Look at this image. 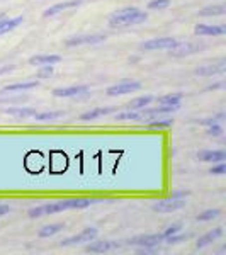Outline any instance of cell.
Wrapping results in <instances>:
<instances>
[{"label": "cell", "mask_w": 226, "mask_h": 255, "mask_svg": "<svg viewBox=\"0 0 226 255\" xmlns=\"http://www.w3.org/2000/svg\"><path fill=\"white\" fill-rule=\"evenodd\" d=\"M96 203L94 199H67V201H60L55 204H46V206L34 208L29 211L31 218H39L43 215H56L61 211H68V209H85Z\"/></svg>", "instance_id": "6da1fadb"}, {"label": "cell", "mask_w": 226, "mask_h": 255, "mask_svg": "<svg viewBox=\"0 0 226 255\" xmlns=\"http://www.w3.org/2000/svg\"><path fill=\"white\" fill-rule=\"evenodd\" d=\"M146 12L139 10L138 7H126L114 14H111L109 17V26L111 27H128V26H136L146 20Z\"/></svg>", "instance_id": "7a4b0ae2"}, {"label": "cell", "mask_w": 226, "mask_h": 255, "mask_svg": "<svg viewBox=\"0 0 226 255\" xmlns=\"http://www.w3.org/2000/svg\"><path fill=\"white\" fill-rule=\"evenodd\" d=\"M186 206V192H175L168 199L158 201L153 204V211L157 213H172Z\"/></svg>", "instance_id": "3957f363"}, {"label": "cell", "mask_w": 226, "mask_h": 255, "mask_svg": "<svg viewBox=\"0 0 226 255\" xmlns=\"http://www.w3.org/2000/svg\"><path fill=\"white\" fill-rule=\"evenodd\" d=\"M106 41V36L104 34H79V36H72L65 41L67 46H84V44H99Z\"/></svg>", "instance_id": "277c9868"}, {"label": "cell", "mask_w": 226, "mask_h": 255, "mask_svg": "<svg viewBox=\"0 0 226 255\" xmlns=\"http://www.w3.org/2000/svg\"><path fill=\"white\" fill-rule=\"evenodd\" d=\"M90 89L87 85H72V87H61L53 90V96L61 97V99H68V97H80V96H89Z\"/></svg>", "instance_id": "5b68a950"}, {"label": "cell", "mask_w": 226, "mask_h": 255, "mask_svg": "<svg viewBox=\"0 0 226 255\" xmlns=\"http://www.w3.org/2000/svg\"><path fill=\"white\" fill-rule=\"evenodd\" d=\"M141 89V84L136 80H124L119 82V84L113 85V87L108 89V96H124V94H131L136 92V90Z\"/></svg>", "instance_id": "8992f818"}, {"label": "cell", "mask_w": 226, "mask_h": 255, "mask_svg": "<svg viewBox=\"0 0 226 255\" xmlns=\"http://www.w3.org/2000/svg\"><path fill=\"white\" fill-rule=\"evenodd\" d=\"M162 242H165V237H163V233H158V235H141L136 238H131L129 245H138L143 247V249H155Z\"/></svg>", "instance_id": "52a82bcc"}, {"label": "cell", "mask_w": 226, "mask_h": 255, "mask_svg": "<svg viewBox=\"0 0 226 255\" xmlns=\"http://www.w3.org/2000/svg\"><path fill=\"white\" fill-rule=\"evenodd\" d=\"M179 44L177 39L174 38H157V39H150L143 43V49L146 51H153V49H174Z\"/></svg>", "instance_id": "ba28073f"}, {"label": "cell", "mask_w": 226, "mask_h": 255, "mask_svg": "<svg viewBox=\"0 0 226 255\" xmlns=\"http://www.w3.org/2000/svg\"><path fill=\"white\" fill-rule=\"evenodd\" d=\"M119 247H121L119 242L101 240V242H94V244H89L87 252L89 254H108V252H113V250H117Z\"/></svg>", "instance_id": "9c48e42d"}, {"label": "cell", "mask_w": 226, "mask_h": 255, "mask_svg": "<svg viewBox=\"0 0 226 255\" xmlns=\"http://www.w3.org/2000/svg\"><path fill=\"white\" fill-rule=\"evenodd\" d=\"M97 235H99L97 228H85L84 232L79 233V235L63 240V242H61V245L67 247V245H75V244H87V242L94 240V238H96Z\"/></svg>", "instance_id": "30bf717a"}, {"label": "cell", "mask_w": 226, "mask_h": 255, "mask_svg": "<svg viewBox=\"0 0 226 255\" xmlns=\"http://www.w3.org/2000/svg\"><path fill=\"white\" fill-rule=\"evenodd\" d=\"M80 5V0H68V2H61V3H55V5L48 7L46 10H44V17H53V15L60 14V12L67 10V9H72V7H77Z\"/></svg>", "instance_id": "8fae6325"}, {"label": "cell", "mask_w": 226, "mask_h": 255, "mask_svg": "<svg viewBox=\"0 0 226 255\" xmlns=\"http://www.w3.org/2000/svg\"><path fill=\"white\" fill-rule=\"evenodd\" d=\"M196 34L199 36H223L226 32L225 26H208V24H197Z\"/></svg>", "instance_id": "7c38bea8"}, {"label": "cell", "mask_w": 226, "mask_h": 255, "mask_svg": "<svg viewBox=\"0 0 226 255\" xmlns=\"http://www.w3.org/2000/svg\"><path fill=\"white\" fill-rule=\"evenodd\" d=\"M24 22V17L22 15H17V17H0V36L2 34H7L9 31H14L15 27L20 26Z\"/></svg>", "instance_id": "4fadbf2b"}, {"label": "cell", "mask_w": 226, "mask_h": 255, "mask_svg": "<svg viewBox=\"0 0 226 255\" xmlns=\"http://www.w3.org/2000/svg\"><path fill=\"white\" fill-rule=\"evenodd\" d=\"M197 158L201 160V162H223V160L226 158V153L223 150H204V151H199L197 153Z\"/></svg>", "instance_id": "5bb4252c"}, {"label": "cell", "mask_w": 226, "mask_h": 255, "mask_svg": "<svg viewBox=\"0 0 226 255\" xmlns=\"http://www.w3.org/2000/svg\"><path fill=\"white\" fill-rule=\"evenodd\" d=\"M221 235H223V228H216V230H213V232H209V233H206L204 237H201L199 240H197V249H204L206 245H209V244H213L215 240H218Z\"/></svg>", "instance_id": "9a60e30c"}, {"label": "cell", "mask_w": 226, "mask_h": 255, "mask_svg": "<svg viewBox=\"0 0 226 255\" xmlns=\"http://www.w3.org/2000/svg\"><path fill=\"white\" fill-rule=\"evenodd\" d=\"M61 60L60 55H38V56H32V58L29 60L31 65H55L58 63V61Z\"/></svg>", "instance_id": "2e32d148"}, {"label": "cell", "mask_w": 226, "mask_h": 255, "mask_svg": "<svg viewBox=\"0 0 226 255\" xmlns=\"http://www.w3.org/2000/svg\"><path fill=\"white\" fill-rule=\"evenodd\" d=\"M5 113L10 114V116H17V118H32V119L38 118V111L29 109V108H9V109H5Z\"/></svg>", "instance_id": "e0dca14e"}, {"label": "cell", "mask_w": 226, "mask_h": 255, "mask_svg": "<svg viewBox=\"0 0 226 255\" xmlns=\"http://www.w3.org/2000/svg\"><path fill=\"white\" fill-rule=\"evenodd\" d=\"M113 111H116V109H114V108H97V109L89 111V113H84L80 116V119H82V121H92V119H97V118H101V116H106V114L113 113Z\"/></svg>", "instance_id": "ac0fdd59"}, {"label": "cell", "mask_w": 226, "mask_h": 255, "mask_svg": "<svg viewBox=\"0 0 226 255\" xmlns=\"http://www.w3.org/2000/svg\"><path fill=\"white\" fill-rule=\"evenodd\" d=\"M226 70L225 61H220L218 65H211V67H201L196 70V75H216V73H223Z\"/></svg>", "instance_id": "d6986e66"}, {"label": "cell", "mask_w": 226, "mask_h": 255, "mask_svg": "<svg viewBox=\"0 0 226 255\" xmlns=\"http://www.w3.org/2000/svg\"><path fill=\"white\" fill-rule=\"evenodd\" d=\"M180 102H182V94H172V96H163L158 99L160 106H177L180 108Z\"/></svg>", "instance_id": "ffe728a7"}, {"label": "cell", "mask_w": 226, "mask_h": 255, "mask_svg": "<svg viewBox=\"0 0 226 255\" xmlns=\"http://www.w3.org/2000/svg\"><path fill=\"white\" fill-rule=\"evenodd\" d=\"M151 102H153V97H151V96L138 97V99H134V101L129 102V109H133V111L143 109V108H146V106H150Z\"/></svg>", "instance_id": "44dd1931"}, {"label": "cell", "mask_w": 226, "mask_h": 255, "mask_svg": "<svg viewBox=\"0 0 226 255\" xmlns=\"http://www.w3.org/2000/svg\"><path fill=\"white\" fill-rule=\"evenodd\" d=\"M61 230H63V225H46V226H43V228L39 230L38 235L41 238H48V237L56 235V233L61 232Z\"/></svg>", "instance_id": "7402d4cb"}, {"label": "cell", "mask_w": 226, "mask_h": 255, "mask_svg": "<svg viewBox=\"0 0 226 255\" xmlns=\"http://www.w3.org/2000/svg\"><path fill=\"white\" fill-rule=\"evenodd\" d=\"M34 87H38V82H24V84L7 85L5 92H19V90H27V89H34Z\"/></svg>", "instance_id": "603a6c76"}, {"label": "cell", "mask_w": 226, "mask_h": 255, "mask_svg": "<svg viewBox=\"0 0 226 255\" xmlns=\"http://www.w3.org/2000/svg\"><path fill=\"white\" fill-rule=\"evenodd\" d=\"M226 12L225 5H216V7H206L199 12V15H223Z\"/></svg>", "instance_id": "cb8c5ba5"}, {"label": "cell", "mask_w": 226, "mask_h": 255, "mask_svg": "<svg viewBox=\"0 0 226 255\" xmlns=\"http://www.w3.org/2000/svg\"><path fill=\"white\" fill-rule=\"evenodd\" d=\"M220 215H221L220 209H208V211L201 213V215L197 216V221H211V220H215V218H218Z\"/></svg>", "instance_id": "d4e9b609"}, {"label": "cell", "mask_w": 226, "mask_h": 255, "mask_svg": "<svg viewBox=\"0 0 226 255\" xmlns=\"http://www.w3.org/2000/svg\"><path fill=\"white\" fill-rule=\"evenodd\" d=\"M168 5H170V0H151V2L148 3V9H151V10L167 9Z\"/></svg>", "instance_id": "484cf974"}, {"label": "cell", "mask_w": 226, "mask_h": 255, "mask_svg": "<svg viewBox=\"0 0 226 255\" xmlns=\"http://www.w3.org/2000/svg\"><path fill=\"white\" fill-rule=\"evenodd\" d=\"M172 119H153V121H148V125H150V128H168V126H172Z\"/></svg>", "instance_id": "4316f807"}, {"label": "cell", "mask_w": 226, "mask_h": 255, "mask_svg": "<svg viewBox=\"0 0 226 255\" xmlns=\"http://www.w3.org/2000/svg\"><path fill=\"white\" fill-rule=\"evenodd\" d=\"M208 133L213 134V136H220V134H223V128H221V125H218V121L211 123V125H208Z\"/></svg>", "instance_id": "83f0119b"}, {"label": "cell", "mask_w": 226, "mask_h": 255, "mask_svg": "<svg viewBox=\"0 0 226 255\" xmlns=\"http://www.w3.org/2000/svg\"><path fill=\"white\" fill-rule=\"evenodd\" d=\"M63 116V113H44V114H39L38 113V118L39 121H51V119H58Z\"/></svg>", "instance_id": "f1b7e54d"}, {"label": "cell", "mask_w": 226, "mask_h": 255, "mask_svg": "<svg viewBox=\"0 0 226 255\" xmlns=\"http://www.w3.org/2000/svg\"><path fill=\"white\" fill-rule=\"evenodd\" d=\"M182 230V223H177V225H174V226H168V228L165 230V233H163V237H170V235H175L177 232H180Z\"/></svg>", "instance_id": "f546056e"}, {"label": "cell", "mask_w": 226, "mask_h": 255, "mask_svg": "<svg viewBox=\"0 0 226 255\" xmlns=\"http://www.w3.org/2000/svg\"><path fill=\"white\" fill-rule=\"evenodd\" d=\"M209 172H211L213 175H223V174H226V165H225L223 162H221L220 165L213 167V168H211V170H209Z\"/></svg>", "instance_id": "4dcf8cb0"}, {"label": "cell", "mask_w": 226, "mask_h": 255, "mask_svg": "<svg viewBox=\"0 0 226 255\" xmlns=\"http://www.w3.org/2000/svg\"><path fill=\"white\" fill-rule=\"evenodd\" d=\"M51 75H53L51 65H44V68L38 73V77H41V79H48V77H51Z\"/></svg>", "instance_id": "1f68e13d"}, {"label": "cell", "mask_w": 226, "mask_h": 255, "mask_svg": "<svg viewBox=\"0 0 226 255\" xmlns=\"http://www.w3.org/2000/svg\"><path fill=\"white\" fill-rule=\"evenodd\" d=\"M187 238H191V235H180V237L170 235V237H167V238H165V242H168V244H177V242L187 240Z\"/></svg>", "instance_id": "d6a6232c"}, {"label": "cell", "mask_w": 226, "mask_h": 255, "mask_svg": "<svg viewBox=\"0 0 226 255\" xmlns=\"http://www.w3.org/2000/svg\"><path fill=\"white\" fill-rule=\"evenodd\" d=\"M9 213V206H5V204H0V216L7 215Z\"/></svg>", "instance_id": "836d02e7"}]
</instances>
